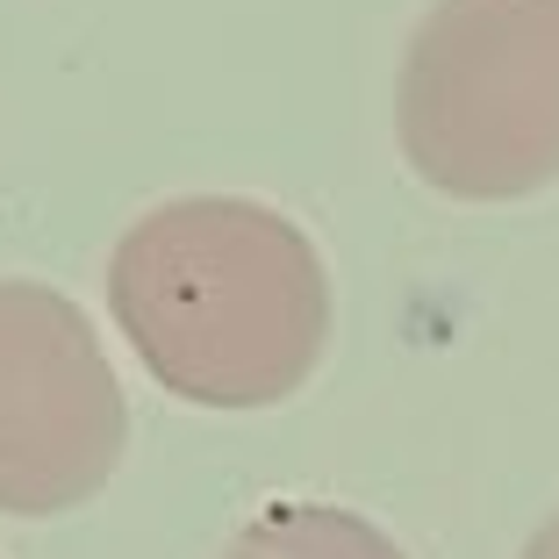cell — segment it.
Instances as JSON below:
<instances>
[{"mask_svg": "<svg viewBox=\"0 0 559 559\" xmlns=\"http://www.w3.org/2000/svg\"><path fill=\"white\" fill-rule=\"evenodd\" d=\"M108 309L165 395L265 409L316 373L330 280L301 223L259 201H165L108 259Z\"/></svg>", "mask_w": 559, "mask_h": 559, "instance_id": "6da1fadb", "label": "cell"}, {"mask_svg": "<svg viewBox=\"0 0 559 559\" xmlns=\"http://www.w3.org/2000/svg\"><path fill=\"white\" fill-rule=\"evenodd\" d=\"M402 158L452 201H524L559 180V0H438L409 36Z\"/></svg>", "mask_w": 559, "mask_h": 559, "instance_id": "7a4b0ae2", "label": "cell"}, {"mask_svg": "<svg viewBox=\"0 0 559 559\" xmlns=\"http://www.w3.org/2000/svg\"><path fill=\"white\" fill-rule=\"evenodd\" d=\"M130 409L80 301L0 280V510L58 516L108 488Z\"/></svg>", "mask_w": 559, "mask_h": 559, "instance_id": "3957f363", "label": "cell"}, {"mask_svg": "<svg viewBox=\"0 0 559 559\" xmlns=\"http://www.w3.org/2000/svg\"><path fill=\"white\" fill-rule=\"evenodd\" d=\"M223 559H409L380 524L337 502H273L230 538Z\"/></svg>", "mask_w": 559, "mask_h": 559, "instance_id": "277c9868", "label": "cell"}, {"mask_svg": "<svg viewBox=\"0 0 559 559\" xmlns=\"http://www.w3.org/2000/svg\"><path fill=\"white\" fill-rule=\"evenodd\" d=\"M524 559H559V516H552V524H538V538L524 545Z\"/></svg>", "mask_w": 559, "mask_h": 559, "instance_id": "5b68a950", "label": "cell"}]
</instances>
